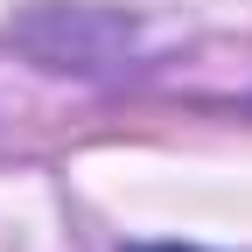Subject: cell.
<instances>
[{
    "mask_svg": "<svg viewBox=\"0 0 252 252\" xmlns=\"http://www.w3.org/2000/svg\"><path fill=\"white\" fill-rule=\"evenodd\" d=\"M126 252H203V245H126Z\"/></svg>",
    "mask_w": 252,
    "mask_h": 252,
    "instance_id": "obj_1",
    "label": "cell"
}]
</instances>
